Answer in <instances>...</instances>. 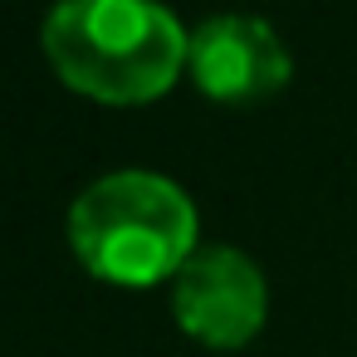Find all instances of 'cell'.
<instances>
[{
	"label": "cell",
	"instance_id": "7a4b0ae2",
	"mask_svg": "<svg viewBox=\"0 0 357 357\" xmlns=\"http://www.w3.org/2000/svg\"><path fill=\"white\" fill-rule=\"evenodd\" d=\"M69 245L89 274L147 289L196 255V206L157 172H113L74 196Z\"/></svg>",
	"mask_w": 357,
	"mask_h": 357
},
{
	"label": "cell",
	"instance_id": "277c9868",
	"mask_svg": "<svg viewBox=\"0 0 357 357\" xmlns=\"http://www.w3.org/2000/svg\"><path fill=\"white\" fill-rule=\"evenodd\" d=\"M186 69L206 98L245 108L279 93L294 74V59L274 35V25H264L259 15H215L196 25Z\"/></svg>",
	"mask_w": 357,
	"mask_h": 357
},
{
	"label": "cell",
	"instance_id": "6da1fadb",
	"mask_svg": "<svg viewBox=\"0 0 357 357\" xmlns=\"http://www.w3.org/2000/svg\"><path fill=\"white\" fill-rule=\"evenodd\" d=\"M40 45L74 93L113 108L162 98L191 54V35L157 0H59Z\"/></svg>",
	"mask_w": 357,
	"mask_h": 357
},
{
	"label": "cell",
	"instance_id": "3957f363",
	"mask_svg": "<svg viewBox=\"0 0 357 357\" xmlns=\"http://www.w3.org/2000/svg\"><path fill=\"white\" fill-rule=\"evenodd\" d=\"M172 308L186 337L206 347H245L264 328V274L250 255L230 245H206L181 264L172 284Z\"/></svg>",
	"mask_w": 357,
	"mask_h": 357
}]
</instances>
